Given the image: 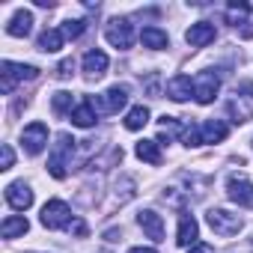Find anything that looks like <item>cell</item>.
Wrapping results in <instances>:
<instances>
[{"mask_svg": "<svg viewBox=\"0 0 253 253\" xmlns=\"http://www.w3.org/2000/svg\"><path fill=\"white\" fill-rule=\"evenodd\" d=\"M75 137H69V134H57V143H54V149H51V158H48V173L54 176V179H66L69 176V161H72V155H75Z\"/></svg>", "mask_w": 253, "mask_h": 253, "instance_id": "cell-1", "label": "cell"}, {"mask_svg": "<svg viewBox=\"0 0 253 253\" xmlns=\"http://www.w3.org/2000/svg\"><path fill=\"white\" fill-rule=\"evenodd\" d=\"M36 78H39V69L36 66H24V63H12V60L0 63V92H3V95H9L15 89V84L36 81Z\"/></svg>", "mask_w": 253, "mask_h": 253, "instance_id": "cell-2", "label": "cell"}, {"mask_svg": "<svg viewBox=\"0 0 253 253\" xmlns=\"http://www.w3.org/2000/svg\"><path fill=\"white\" fill-rule=\"evenodd\" d=\"M39 220H42V226H48V229H69V226L75 223V220H72V209H69L63 200H48V203L42 206Z\"/></svg>", "mask_w": 253, "mask_h": 253, "instance_id": "cell-3", "label": "cell"}, {"mask_svg": "<svg viewBox=\"0 0 253 253\" xmlns=\"http://www.w3.org/2000/svg\"><path fill=\"white\" fill-rule=\"evenodd\" d=\"M206 223L211 226V232H217L223 238H229V235H235L241 229V217L232 214V211H226V209H209Z\"/></svg>", "mask_w": 253, "mask_h": 253, "instance_id": "cell-4", "label": "cell"}, {"mask_svg": "<svg viewBox=\"0 0 253 253\" xmlns=\"http://www.w3.org/2000/svg\"><path fill=\"white\" fill-rule=\"evenodd\" d=\"M104 39L113 48H119V51H128L134 45V27H131V21L128 18H113L107 24V30H104Z\"/></svg>", "mask_w": 253, "mask_h": 253, "instance_id": "cell-5", "label": "cell"}, {"mask_svg": "<svg viewBox=\"0 0 253 253\" xmlns=\"http://www.w3.org/2000/svg\"><path fill=\"white\" fill-rule=\"evenodd\" d=\"M92 104L101 113H119L125 104H128V89H125V86H110L107 92L92 95Z\"/></svg>", "mask_w": 253, "mask_h": 253, "instance_id": "cell-6", "label": "cell"}, {"mask_svg": "<svg viewBox=\"0 0 253 253\" xmlns=\"http://www.w3.org/2000/svg\"><path fill=\"white\" fill-rule=\"evenodd\" d=\"M48 143V125L45 122H30L27 128L21 131V146L27 155H39Z\"/></svg>", "mask_w": 253, "mask_h": 253, "instance_id": "cell-7", "label": "cell"}, {"mask_svg": "<svg viewBox=\"0 0 253 253\" xmlns=\"http://www.w3.org/2000/svg\"><path fill=\"white\" fill-rule=\"evenodd\" d=\"M226 197L232 203H238V206H250L253 203V182L247 176H241V173H232L226 179Z\"/></svg>", "mask_w": 253, "mask_h": 253, "instance_id": "cell-8", "label": "cell"}, {"mask_svg": "<svg viewBox=\"0 0 253 253\" xmlns=\"http://www.w3.org/2000/svg\"><path fill=\"white\" fill-rule=\"evenodd\" d=\"M217 89H220V78H217L214 72H203V75L194 81V98H197L200 104H211L214 95H217Z\"/></svg>", "mask_w": 253, "mask_h": 253, "instance_id": "cell-9", "label": "cell"}, {"mask_svg": "<svg viewBox=\"0 0 253 253\" xmlns=\"http://www.w3.org/2000/svg\"><path fill=\"white\" fill-rule=\"evenodd\" d=\"M214 36H217V30H214V24H209V21H197V24H191V27L185 30V42H188L191 48H206L209 42H214Z\"/></svg>", "mask_w": 253, "mask_h": 253, "instance_id": "cell-10", "label": "cell"}, {"mask_svg": "<svg viewBox=\"0 0 253 253\" xmlns=\"http://www.w3.org/2000/svg\"><path fill=\"white\" fill-rule=\"evenodd\" d=\"M197 235H200V223L194 214L182 211L179 214V229H176V244L179 247H194L197 244Z\"/></svg>", "mask_w": 253, "mask_h": 253, "instance_id": "cell-11", "label": "cell"}, {"mask_svg": "<svg viewBox=\"0 0 253 253\" xmlns=\"http://www.w3.org/2000/svg\"><path fill=\"white\" fill-rule=\"evenodd\" d=\"M6 203H9L15 211H27V209L33 206V191H30V185H24V182L6 185Z\"/></svg>", "mask_w": 253, "mask_h": 253, "instance_id": "cell-12", "label": "cell"}, {"mask_svg": "<svg viewBox=\"0 0 253 253\" xmlns=\"http://www.w3.org/2000/svg\"><path fill=\"white\" fill-rule=\"evenodd\" d=\"M137 223H140V229H143L152 241H164V220H161V214H158V211L143 209V211L137 214Z\"/></svg>", "mask_w": 253, "mask_h": 253, "instance_id": "cell-13", "label": "cell"}, {"mask_svg": "<svg viewBox=\"0 0 253 253\" xmlns=\"http://www.w3.org/2000/svg\"><path fill=\"white\" fill-rule=\"evenodd\" d=\"M69 119H72V125H78V128H92L95 119H98V110H95L92 98H84V101L69 113Z\"/></svg>", "mask_w": 253, "mask_h": 253, "instance_id": "cell-14", "label": "cell"}, {"mask_svg": "<svg viewBox=\"0 0 253 253\" xmlns=\"http://www.w3.org/2000/svg\"><path fill=\"white\" fill-rule=\"evenodd\" d=\"M226 134H229V128H226L223 119H206L200 125V146L203 143H220Z\"/></svg>", "mask_w": 253, "mask_h": 253, "instance_id": "cell-15", "label": "cell"}, {"mask_svg": "<svg viewBox=\"0 0 253 253\" xmlns=\"http://www.w3.org/2000/svg\"><path fill=\"white\" fill-rule=\"evenodd\" d=\"M30 30H33V12H30V9H18V12L9 18V24H6V33L15 36V39L30 36Z\"/></svg>", "mask_w": 253, "mask_h": 253, "instance_id": "cell-16", "label": "cell"}, {"mask_svg": "<svg viewBox=\"0 0 253 253\" xmlns=\"http://www.w3.org/2000/svg\"><path fill=\"white\" fill-rule=\"evenodd\" d=\"M167 95H170L173 101H188V98L194 95V81H191V75H176V78H170V81H167Z\"/></svg>", "mask_w": 253, "mask_h": 253, "instance_id": "cell-17", "label": "cell"}, {"mask_svg": "<svg viewBox=\"0 0 253 253\" xmlns=\"http://www.w3.org/2000/svg\"><path fill=\"white\" fill-rule=\"evenodd\" d=\"M107 66H110V60H107L104 51H86V54H84V72H86L89 78H101V75L107 72Z\"/></svg>", "mask_w": 253, "mask_h": 253, "instance_id": "cell-18", "label": "cell"}, {"mask_svg": "<svg viewBox=\"0 0 253 253\" xmlns=\"http://www.w3.org/2000/svg\"><path fill=\"white\" fill-rule=\"evenodd\" d=\"M140 42H143V48L161 51V48H167V45H170V36H167L161 27L149 24V27H143V30H140Z\"/></svg>", "mask_w": 253, "mask_h": 253, "instance_id": "cell-19", "label": "cell"}, {"mask_svg": "<svg viewBox=\"0 0 253 253\" xmlns=\"http://www.w3.org/2000/svg\"><path fill=\"white\" fill-rule=\"evenodd\" d=\"M63 42H66V36H63V30H57V27H51V30H42L39 33V51H45V54H57L60 48H63Z\"/></svg>", "mask_w": 253, "mask_h": 253, "instance_id": "cell-20", "label": "cell"}, {"mask_svg": "<svg viewBox=\"0 0 253 253\" xmlns=\"http://www.w3.org/2000/svg\"><path fill=\"white\" fill-rule=\"evenodd\" d=\"M27 229H30V223H27L24 214H9V217L3 220V226H0L3 238H18V235H24Z\"/></svg>", "mask_w": 253, "mask_h": 253, "instance_id": "cell-21", "label": "cell"}, {"mask_svg": "<svg viewBox=\"0 0 253 253\" xmlns=\"http://www.w3.org/2000/svg\"><path fill=\"white\" fill-rule=\"evenodd\" d=\"M134 155L140 158V161H146V164H161V149H158V143L155 140H140L137 146H134Z\"/></svg>", "mask_w": 253, "mask_h": 253, "instance_id": "cell-22", "label": "cell"}, {"mask_svg": "<svg viewBox=\"0 0 253 253\" xmlns=\"http://www.w3.org/2000/svg\"><path fill=\"white\" fill-rule=\"evenodd\" d=\"M247 18H250V6L244 3V0H232V3L226 6V24H232V27H241Z\"/></svg>", "mask_w": 253, "mask_h": 253, "instance_id": "cell-23", "label": "cell"}, {"mask_svg": "<svg viewBox=\"0 0 253 253\" xmlns=\"http://www.w3.org/2000/svg\"><path fill=\"white\" fill-rule=\"evenodd\" d=\"M146 122H149V110L143 104H137V107H131L128 113H125V128L128 131H140Z\"/></svg>", "mask_w": 253, "mask_h": 253, "instance_id": "cell-24", "label": "cell"}, {"mask_svg": "<svg viewBox=\"0 0 253 253\" xmlns=\"http://www.w3.org/2000/svg\"><path fill=\"white\" fill-rule=\"evenodd\" d=\"M78 104H75V95L72 92H54L51 95V110L57 113V116H66V113H72Z\"/></svg>", "mask_w": 253, "mask_h": 253, "instance_id": "cell-25", "label": "cell"}, {"mask_svg": "<svg viewBox=\"0 0 253 253\" xmlns=\"http://www.w3.org/2000/svg\"><path fill=\"white\" fill-rule=\"evenodd\" d=\"M158 128H161V140H164V137L170 140V137H176L179 131L185 134V125H182L176 116H161V119H158Z\"/></svg>", "mask_w": 253, "mask_h": 253, "instance_id": "cell-26", "label": "cell"}, {"mask_svg": "<svg viewBox=\"0 0 253 253\" xmlns=\"http://www.w3.org/2000/svg\"><path fill=\"white\" fill-rule=\"evenodd\" d=\"M84 30H86V21H84V18H75V21L69 18V21L63 24V36H66V39H78Z\"/></svg>", "mask_w": 253, "mask_h": 253, "instance_id": "cell-27", "label": "cell"}, {"mask_svg": "<svg viewBox=\"0 0 253 253\" xmlns=\"http://www.w3.org/2000/svg\"><path fill=\"white\" fill-rule=\"evenodd\" d=\"M229 113H232V116H235V119H232V122H247V116H250V110H247V107H244V104H241V95H238V98H232V101H229Z\"/></svg>", "mask_w": 253, "mask_h": 253, "instance_id": "cell-28", "label": "cell"}, {"mask_svg": "<svg viewBox=\"0 0 253 253\" xmlns=\"http://www.w3.org/2000/svg\"><path fill=\"white\" fill-rule=\"evenodd\" d=\"M72 72H75V60H63L57 69H54V75L60 78V81H66V78H72Z\"/></svg>", "mask_w": 253, "mask_h": 253, "instance_id": "cell-29", "label": "cell"}, {"mask_svg": "<svg viewBox=\"0 0 253 253\" xmlns=\"http://www.w3.org/2000/svg\"><path fill=\"white\" fill-rule=\"evenodd\" d=\"M12 164H15V152H12L9 143H3V161H0V170H9Z\"/></svg>", "mask_w": 253, "mask_h": 253, "instance_id": "cell-30", "label": "cell"}, {"mask_svg": "<svg viewBox=\"0 0 253 253\" xmlns=\"http://www.w3.org/2000/svg\"><path fill=\"white\" fill-rule=\"evenodd\" d=\"M188 253H214V250H211V244H200L197 241L194 247H188Z\"/></svg>", "mask_w": 253, "mask_h": 253, "instance_id": "cell-31", "label": "cell"}, {"mask_svg": "<svg viewBox=\"0 0 253 253\" xmlns=\"http://www.w3.org/2000/svg\"><path fill=\"white\" fill-rule=\"evenodd\" d=\"M104 238H107V241H119V229H107Z\"/></svg>", "mask_w": 253, "mask_h": 253, "instance_id": "cell-32", "label": "cell"}, {"mask_svg": "<svg viewBox=\"0 0 253 253\" xmlns=\"http://www.w3.org/2000/svg\"><path fill=\"white\" fill-rule=\"evenodd\" d=\"M128 253H158V250H152V247H131Z\"/></svg>", "mask_w": 253, "mask_h": 253, "instance_id": "cell-33", "label": "cell"}, {"mask_svg": "<svg viewBox=\"0 0 253 253\" xmlns=\"http://www.w3.org/2000/svg\"><path fill=\"white\" fill-rule=\"evenodd\" d=\"M238 92H253V84H241V86H238ZM238 92H235V95H238Z\"/></svg>", "mask_w": 253, "mask_h": 253, "instance_id": "cell-34", "label": "cell"}, {"mask_svg": "<svg viewBox=\"0 0 253 253\" xmlns=\"http://www.w3.org/2000/svg\"><path fill=\"white\" fill-rule=\"evenodd\" d=\"M104 253H107V250H104Z\"/></svg>", "mask_w": 253, "mask_h": 253, "instance_id": "cell-35", "label": "cell"}]
</instances>
